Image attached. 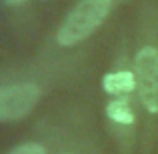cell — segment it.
I'll return each mask as SVG.
<instances>
[{
  "label": "cell",
  "mask_w": 158,
  "mask_h": 154,
  "mask_svg": "<svg viewBox=\"0 0 158 154\" xmlns=\"http://www.w3.org/2000/svg\"><path fill=\"white\" fill-rule=\"evenodd\" d=\"M112 8V0H80L56 32V40L60 46L68 48L88 38L108 16Z\"/></svg>",
  "instance_id": "1"
},
{
  "label": "cell",
  "mask_w": 158,
  "mask_h": 154,
  "mask_svg": "<svg viewBox=\"0 0 158 154\" xmlns=\"http://www.w3.org/2000/svg\"><path fill=\"white\" fill-rule=\"evenodd\" d=\"M42 90L38 84L24 82V84L4 86L0 90V120L2 122H14L32 112L38 104Z\"/></svg>",
  "instance_id": "2"
},
{
  "label": "cell",
  "mask_w": 158,
  "mask_h": 154,
  "mask_svg": "<svg viewBox=\"0 0 158 154\" xmlns=\"http://www.w3.org/2000/svg\"><path fill=\"white\" fill-rule=\"evenodd\" d=\"M136 82L140 100L148 112H158V50L152 46L140 48L136 54Z\"/></svg>",
  "instance_id": "3"
},
{
  "label": "cell",
  "mask_w": 158,
  "mask_h": 154,
  "mask_svg": "<svg viewBox=\"0 0 158 154\" xmlns=\"http://www.w3.org/2000/svg\"><path fill=\"white\" fill-rule=\"evenodd\" d=\"M102 86L108 94H126L138 88L136 82V74L128 72V70H120V72H110L102 78Z\"/></svg>",
  "instance_id": "4"
},
{
  "label": "cell",
  "mask_w": 158,
  "mask_h": 154,
  "mask_svg": "<svg viewBox=\"0 0 158 154\" xmlns=\"http://www.w3.org/2000/svg\"><path fill=\"white\" fill-rule=\"evenodd\" d=\"M106 114L110 116L114 122H118V124H132L134 122V112H132V108L128 106V102L126 100H112L110 104L106 106Z\"/></svg>",
  "instance_id": "5"
},
{
  "label": "cell",
  "mask_w": 158,
  "mask_h": 154,
  "mask_svg": "<svg viewBox=\"0 0 158 154\" xmlns=\"http://www.w3.org/2000/svg\"><path fill=\"white\" fill-rule=\"evenodd\" d=\"M10 154H46V150H44V146L38 144V142H26V144H22V146L14 148Z\"/></svg>",
  "instance_id": "6"
},
{
  "label": "cell",
  "mask_w": 158,
  "mask_h": 154,
  "mask_svg": "<svg viewBox=\"0 0 158 154\" xmlns=\"http://www.w3.org/2000/svg\"><path fill=\"white\" fill-rule=\"evenodd\" d=\"M6 4H20V2H24V0H4Z\"/></svg>",
  "instance_id": "7"
}]
</instances>
